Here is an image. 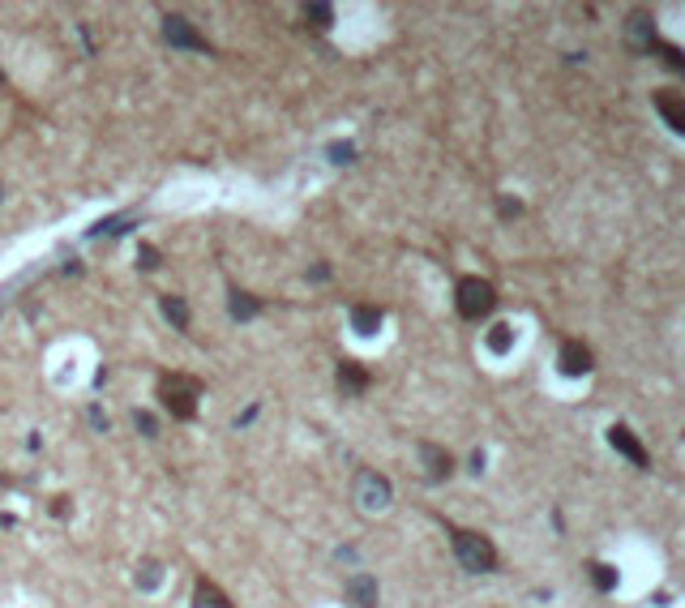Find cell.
<instances>
[{
    "label": "cell",
    "instance_id": "1",
    "mask_svg": "<svg viewBox=\"0 0 685 608\" xmlns=\"http://www.w3.org/2000/svg\"><path fill=\"white\" fill-rule=\"evenodd\" d=\"M197 395H201V381H193L184 373H163L159 377V403L176 420H193L197 416Z\"/></svg>",
    "mask_w": 685,
    "mask_h": 608
},
{
    "label": "cell",
    "instance_id": "2",
    "mask_svg": "<svg viewBox=\"0 0 685 608\" xmlns=\"http://www.w3.org/2000/svg\"><path fill=\"white\" fill-rule=\"evenodd\" d=\"M454 552L458 562L471 570V574H489L497 566V548L480 535V531H454Z\"/></svg>",
    "mask_w": 685,
    "mask_h": 608
},
{
    "label": "cell",
    "instance_id": "3",
    "mask_svg": "<svg viewBox=\"0 0 685 608\" xmlns=\"http://www.w3.org/2000/svg\"><path fill=\"white\" fill-rule=\"evenodd\" d=\"M493 283L489 279H463L458 283V292H454V304H458V313L467 317V321H476V317H484L489 309H493Z\"/></svg>",
    "mask_w": 685,
    "mask_h": 608
},
{
    "label": "cell",
    "instance_id": "4",
    "mask_svg": "<svg viewBox=\"0 0 685 608\" xmlns=\"http://www.w3.org/2000/svg\"><path fill=\"white\" fill-rule=\"evenodd\" d=\"M356 502L364 510H386L390 506V480L377 471H360L356 476Z\"/></svg>",
    "mask_w": 685,
    "mask_h": 608
},
{
    "label": "cell",
    "instance_id": "5",
    "mask_svg": "<svg viewBox=\"0 0 685 608\" xmlns=\"http://www.w3.org/2000/svg\"><path fill=\"white\" fill-rule=\"evenodd\" d=\"M608 446H612L617 454H625V459L634 463V467H647V463H651V459H647V450L639 446V437L629 433L625 424H612V428H608Z\"/></svg>",
    "mask_w": 685,
    "mask_h": 608
},
{
    "label": "cell",
    "instance_id": "6",
    "mask_svg": "<svg viewBox=\"0 0 685 608\" xmlns=\"http://www.w3.org/2000/svg\"><path fill=\"white\" fill-rule=\"evenodd\" d=\"M163 39L172 43V47H184V51H193V47H206L201 43V35L184 22V18H176V13H168L163 18Z\"/></svg>",
    "mask_w": 685,
    "mask_h": 608
},
{
    "label": "cell",
    "instance_id": "7",
    "mask_svg": "<svg viewBox=\"0 0 685 608\" xmlns=\"http://www.w3.org/2000/svg\"><path fill=\"white\" fill-rule=\"evenodd\" d=\"M561 373H570V377L591 373V347H583V343H565V347H561Z\"/></svg>",
    "mask_w": 685,
    "mask_h": 608
},
{
    "label": "cell",
    "instance_id": "8",
    "mask_svg": "<svg viewBox=\"0 0 685 608\" xmlns=\"http://www.w3.org/2000/svg\"><path fill=\"white\" fill-rule=\"evenodd\" d=\"M655 112L668 120V129L685 133V99L681 94H655Z\"/></svg>",
    "mask_w": 685,
    "mask_h": 608
},
{
    "label": "cell",
    "instance_id": "9",
    "mask_svg": "<svg viewBox=\"0 0 685 608\" xmlns=\"http://www.w3.org/2000/svg\"><path fill=\"white\" fill-rule=\"evenodd\" d=\"M347 600H351L356 608H377V583L368 578V574H356V578L347 583Z\"/></svg>",
    "mask_w": 685,
    "mask_h": 608
},
{
    "label": "cell",
    "instance_id": "10",
    "mask_svg": "<svg viewBox=\"0 0 685 608\" xmlns=\"http://www.w3.org/2000/svg\"><path fill=\"white\" fill-rule=\"evenodd\" d=\"M364 385H368V373H364V364H356V360H343V364H339V390H343V395H364Z\"/></svg>",
    "mask_w": 685,
    "mask_h": 608
},
{
    "label": "cell",
    "instance_id": "11",
    "mask_svg": "<svg viewBox=\"0 0 685 608\" xmlns=\"http://www.w3.org/2000/svg\"><path fill=\"white\" fill-rule=\"evenodd\" d=\"M629 43H634L639 51H651L655 47V22L647 13H634L629 18Z\"/></svg>",
    "mask_w": 685,
    "mask_h": 608
},
{
    "label": "cell",
    "instance_id": "12",
    "mask_svg": "<svg viewBox=\"0 0 685 608\" xmlns=\"http://www.w3.org/2000/svg\"><path fill=\"white\" fill-rule=\"evenodd\" d=\"M189 608H232V600H227V595H223V591H219L215 583H206V578H201V583L193 587V600H189Z\"/></svg>",
    "mask_w": 685,
    "mask_h": 608
},
{
    "label": "cell",
    "instance_id": "13",
    "mask_svg": "<svg viewBox=\"0 0 685 608\" xmlns=\"http://www.w3.org/2000/svg\"><path fill=\"white\" fill-rule=\"evenodd\" d=\"M420 459H425V467H429V480H446L450 476V454L441 450V446H420Z\"/></svg>",
    "mask_w": 685,
    "mask_h": 608
},
{
    "label": "cell",
    "instance_id": "14",
    "mask_svg": "<svg viewBox=\"0 0 685 608\" xmlns=\"http://www.w3.org/2000/svg\"><path fill=\"white\" fill-rule=\"evenodd\" d=\"M351 325H356V335H377V325H382V309H373V304H356V309H351Z\"/></svg>",
    "mask_w": 685,
    "mask_h": 608
},
{
    "label": "cell",
    "instance_id": "15",
    "mask_svg": "<svg viewBox=\"0 0 685 608\" xmlns=\"http://www.w3.org/2000/svg\"><path fill=\"white\" fill-rule=\"evenodd\" d=\"M159 309H163V317H168L176 330H189V304H184L180 296H159Z\"/></svg>",
    "mask_w": 685,
    "mask_h": 608
},
{
    "label": "cell",
    "instance_id": "16",
    "mask_svg": "<svg viewBox=\"0 0 685 608\" xmlns=\"http://www.w3.org/2000/svg\"><path fill=\"white\" fill-rule=\"evenodd\" d=\"M227 309H232V317H236V321H249V317H257V313H261V304H257V300H249L244 292H227Z\"/></svg>",
    "mask_w": 685,
    "mask_h": 608
},
{
    "label": "cell",
    "instance_id": "17",
    "mask_svg": "<svg viewBox=\"0 0 685 608\" xmlns=\"http://www.w3.org/2000/svg\"><path fill=\"white\" fill-rule=\"evenodd\" d=\"M489 347H493V352H497V356H501V352H510V347H514V325H510V321H497V325H493V330H489Z\"/></svg>",
    "mask_w": 685,
    "mask_h": 608
},
{
    "label": "cell",
    "instance_id": "18",
    "mask_svg": "<svg viewBox=\"0 0 685 608\" xmlns=\"http://www.w3.org/2000/svg\"><path fill=\"white\" fill-rule=\"evenodd\" d=\"M159 583H163V566H159V562H142V566H137V587H142V591H154Z\"/></svg>",
    "mask_w": 685,
    "mask_h": 608
},
{
    "label": "cell",
    "instance_id": "19",
    "mask_svg": "<svg viewBox=\"0 0 685 608\" xmlns=\"http://www.w3.org/2000/svg\"><path fill=\"white\" fill-rule=\"evenodd\" d=\"M591 578H596V587H600V591H612V587H617V570H612V566H604V562H596V566H591Z\"/></svg>",
    "mask_w": 685,
    "mask_h": 608
},
{
    "label": "cell",
    "instance_id": "20",
    "mask_svg": "<svg viewBox=\"0 0 685 608\" xmlns=\"http://www.w3.org/2000/svg\"><path fill=\"white\" fill-rule=\"evenodd\" d=\"M304 18H308L313 26H330V22H334V9H330V5H304Z\"/></svg>",
    "mask_w": 685,
    "mask_h": 608
},
{
    "label": "cell",
    "instance_id": "21",
    "mask_svg": "<svg viewBox=\"0 0 685 608\" xmlns=\"http://www.w3.org/2000/svg\"><path fill=\"white\" fill-rule=\"evenodd\" d=\"M133 420H137V428H142V433H146V437H159V420H154V416H150V411H137V416H133Z\"/></svg>",
    "mask_w": 685,
    "mask_h": 608
},
{
    "label": "cell",
    "instance_id": "22",
    "mask_svg": "<svg viewBox=\"0 0 685 608\" xmlns=\"http://www.w3.org/2000/svg\"><path fill=\"white\" fill-rule=\"evenodd\" d=\"M326 154H330L334 163H351V146H347V142H334V146H330Z\"/></svg>",
    "mask_w": 685,
    "mask_h": 608
},
{
    "label": "cell",
    "instance_id": "23",
    "mask_svg": "<svg viewBox=\"0 0 685 608\" xmlns=\"http://www.w3.org/2000/svg\"><path fill=\"white\" fill-rule=\"evenodd\" d=\"M142 266H146V270H154V266H159V253H154L150 244H142Z\"/></svg>",
    "mask_w": 685,
    "mask_h": 608
},
{
    "label": "cell",
    "instance_id": "24",
    "mask_svg": "<svg viewBox=\"0 0 685 608\" xmlns=\"http://www.w3.org/2000/svg\"><path fill=\"white\" fill-rule=\"evenodd\" d=\"M308 279H313V283H322V279H330V266H313V270H308Z\"/></svg>",
    "mask_w": 685,
    "mask_h": 608
},
{
    "label": "cell",
    "instance_id": "25",
    "mask_svg": "<svg viewBox=\"0 0 685 608\" xmlns=\"http://www.w3.org/2000/svg\"><path fill=\"white\" fill-rule=\"evenodd\" d=\"M51 514L65 519V514H69V497H56V502H51Z\"/></svg>",
    "mask_w": 685,
    "mask_h": 608
}]
</instances>
